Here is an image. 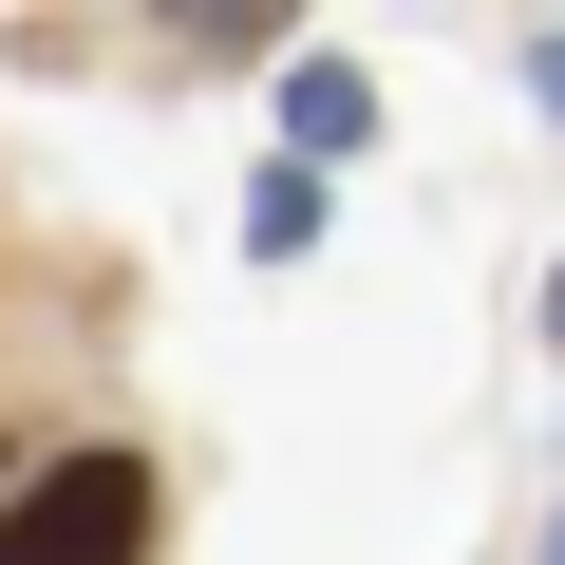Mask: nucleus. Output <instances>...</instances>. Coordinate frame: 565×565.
Wrapping results in <instances>:
<instances>
[{
  "label": "nucleus",
  "mask_w": 565,
  "mask_h": 565,
  "mask_svg": "<svg viewBox=\"0 0 565 565\" xmlns=\"http://www.w3.org/2000/svg\"><path fill=\"white\" fill-rule=\"evenodd\" d=\"M0 565H151V471L132 452H57L0 509Z\"/></svg>",
  "instance_id": "1"
},
{
  "label": "nucleus",
  "mask_w": 565,
  "mask_h": 565,
  "mask_svg": "<svg viewBox=\"0 0 565 565\" xmlns=\"http://www.w3.org/2000/svg\"><path fill=\"white\" fill-rule=\"evenodd\" d=\"M282 114H302V151H359V132H377V95H359V76H340V57H321V76H302V95H282Z\"/></svg>",
  "instance_id": "2"
},
{
  "label": "nucleus",
  "mask_w": 565,
  "mask_h": 565,
  "mask_svg": "<svg viewBox=\"0 0 565 565\" xmlns=\"http://www.w3.org/2000/svg\"><path fill=\"white\" fill-rule=\"evenodd\" d=\"M170 20H189V39H264L282 0H170Z\"/></svg>",
  "instance_id": "3"
},
{
  "label": "nucleus",
  "mask_w": 565,
  "mask_h": 565,
  "mask_svg": "<svg viewBox=\"0 0 565 565\" xmlns=\"http://www.w3.org/2000/svg\"><path fill=\"white\" fill-rule=\"evenodd\" d=\"M546 565H565V546H546Z\"/></svg>",
  "instance_id": "4"
}]
</instances>
